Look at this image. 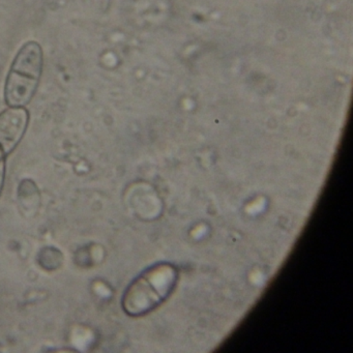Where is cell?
<instances>
[{
    "label": "cell",
    "mask_w": 353,
    "mask_h": 353,
    "mask_svg": "<svg viewBox=\"0 0 353 353\" xmlns=\"http://www.w3.org/2000/svg\"><path fill=\"white\" fill-rule=\"evenodd\" d=\"M44 54L38 42L30 41L20 48L12 63L5 85L9 107H24L36 94L42 77Z\"/></svg>",
    "instance_id": "cell-1"
},
{
    "label": "cell",
    "mask_w": 353,
    "mask_h": 353,
    "mask_svg": "<svg viewBox=\"0 0 353 353\" xmlns=\"http://www.w3.org/2000/svg\"><path fill=\"white\" fill-rule=\"evenodd\" d=\"M28 114L21 109L9 108L0 113V195L6 179V163L28 130Z\"/></svg>",
    "instance_id": "cell-2"
}]
</instances>
